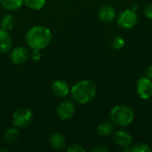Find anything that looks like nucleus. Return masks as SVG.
I'll list each match as a JSON object with an SVG mask.
<instances>
[{
    "label": "nucleus",
    "mask_w": 152,
    "mask_h": 152,
    "mask_svg": "<svg viewBox=\"0 0 152 152\" xmlns=\"http://www.w3.org/2000/svg\"><path fill=\"white\" fill-rule=\"evenodd\" d=\"M0 24H1V28H3L4 30L6 31L11 30L13 28L15 25V19L12 14H5L1 19Z\"/></svg>",
    "instance_id": "obj_15"
},
{
    "label": "nucleus",
    "mask_w": 152,
    "mask_h": 152,
    "mask_svg": "<svg viewBox=\"0 0 152 152\" xmlns=\"http://www.w3.org/2000/svg\"><path fill=\"white\" fill-rule=\"evenodd\" d=\"M67 151L69 152H85L86 150L79 144H73V145H70L68 149H67Z\"/></svg>",
    "instance_id": "obj_21"
},
{
    "label": "nucleus",
    "mask_w": 152,
    "mask_h": 152,
    "mask_svg": "<svg viewBox=\"0 0 152 152\" xmlns=\"http://www.w3.org/2000/svg\"><path fill=\"white\" fill-rule=\"evenodd\" d=\"M136 91L139 97L142 100H148L152 97V80L148 77H141L136 86Z\"/></svg>",
    "instance_id": "obj_6"
},
{
    "label": "nucleus",
    "mask_w": 152,
    "mask_h": 152,
    "mask_svg": "<svg viewBox=\"0 0 152 152\" xmlns=\"http://www.w3.org/2000/svg\"><path fill=\"white\" fill-rule=\"evenodd\" d=\"M49 142L55 150H61L66 146V139L60 133H53L49 138Z\"/></svg>",
    "instance_id": "obj_13"
},
{
    "label": "nucleus",
    "mask_w": 152,
    "mask_h": 152,
    "mask_svg": "<svg viewBox=\"0 0 152 152\" xmlns=\"http://www.w3.org/2000/svg\"><path fill=\"white\" fill-rule=\"evenodd\" d=\"M99 19L105 23L112 22L117 17L116 9L110 4H103L100 7L98 11Z\"/></svg>",
    "instance_id": "obj_9"
},
{
    "label": "nucleus",
    "mask_w": 152,
    "mask_h": 152,
    "mask_svg": "<svg viewBox=\"0 0 152 152\" xmlns=\"http://www.w3.org/2000/svg\"><path fill=\"white\" fill-rule=\"evenodd\" d=\"M110 118L113 124L120 126H127L133 123L134 119V112L128 106L118 105L111 110Z\"/></svg>",
    "instance_id": "obj_3"
},
{
    "label": "nucleus",
    "mask_w": 152,
    "mask_h": 152,
    "mask_svg": "<svg viewBox=\"0 0 152 152\" xmlns=\"http://www.w3.org/2000/svg\"><path fill=\"white\" fill-rule=\"evenodd\" d=\"M33 112L28 109H19L12 115V124L17 128H26L32 123Z\"/></svg>",
    "instance_id": "obj_4"
},
{
    "label": "nucleus",
    "mask_w": 152,
    "mask_h": 152,
    "mask_svg": "<svg viewBox=\"0 0 152 152\" xmlns=\"http://www.w3.org/2000/svg\"><path fill=\"white\" fill-rule=\"evenodd\" d=\"M125 44H126V42H125V40L121 37H115L111 40V45L116 50H119V49L123 48Z\"/></svg>",
    "instance_id": "obj_20"
},
{
    "label": "nucleus",
    "mask_w": 152,
    "mask_h": 152,
    "mask_svg": "<svg viewBox=\"0 0 152 152\" xmlns=\"http://www.w3.org/2000/svg\"><path fill=\"white\" fill-rule=\"evenodd\" d=\"M51 89H52L53 94L55 96L61 97V98L66 97L70 93V89H69L68 83L64 80H61V79L55 80L52 84Z\"/></svg>",
    "instance_id": "obj_11"
},
{
    "label": "nucleus",
    "mask_w": 152,
    "mask_h": 152,
    "mask_svg": "<svg viewBox=\"0 0 152 152\" xmlns=\"http://www.w3.org/2000/svg\"><path fill=\"white\" fill-rule=\"evenodd\" d=\"M53 38L51 30L44 26H35L26 34V42L32 49L42 50L49 45Z\"/></svg>",
    "instance_id": "obj_1"
},
{
    "label": "nucleus",
    "mask_w": 152,
    "mask_h": 152,
    "mask_svg": "<svg viewBox=\"0 0 152 152\" xmlns=\"http://www.w3.org/2000/svg\"><path fill=\"white\" fill-rule=\"evenodd\" d=\"M130 151L132 152H151V147L143 142H139L134 144L132 148H130Z\"/></svg>",
    "instance_id": "obj_19"
},
{
    "label": "nucleus",
    "mask_w": 152,
    "mask_h": 152,
    "mask_svg": "<svg viewBox=\"0 0 152 152\" xmlns=\"http://www.w3.org/2000/svg\"><path fill=\"white\" fill-rule=\"evenodd\" d=\"M1 151L7 152V151H8V150H7V149H0V152H1Z\"/></svg>",
    "instance_id": "obj_26"
},
{
    "label": "nucleus",
    "mask_w": 152,
    "mask_h": 152,
    "mask_svg": "<svg viewBox=\"0 0 152 152\" xmlns=\"http://www.w3.org/2000/svg\"><path fill=\"white\" fill-rule=\"evenodd\" d=\"M29 56V52L26 47L19 46L14 48L10 55V59L13 64H21L25 62Z\"/></svg>",
    "instance_id": "obj_10"
},
{
    "label": "nucleus",
    "mask_w": 152,
    "mask_h": 152,
    "mask_svg": "<svg viewBox=\"0 0 152 152\" xmlns=\"http://www.w3.org/2000/svg\"><path fill=\"white\" fill-rule=\"evenodd\" d=\"M117 22L122 28L128 29L134 28L138 22V15L134 9H126L121 12L118 16Z\"/></svg>",
    "instance_id": "obj_5"
},
{
    "label": "nucleus",
    "mask_w": 152,
    "mask_h": 152,
    "mask_svg": "<svg viewBox=\"0 0 152 152\" xmlns=\"http://www.w3.org/2000/svg\"><path fill=\"white\" fill-rule=\"evenodd\" d=\"M12 47V38L9 33L0 28V53H7Z\"/></svg>",
    "instance_id": "obj_12"
},
{
    "label": "nucleus",
    "mask_w": 152,
    "mask_h": 152,
    "mask_svg": "<svg viewBox=\"0 0 152 152\" xmlns=\"http://www.w3.org/2000/svg\"><path fill=\"white\" fill-rule=\"evenodd\" d=\"M41 50H37V49H33V52L31 53V58L33 61H37L41 59L42 57V54H41Z\"/></svg>",
    "instance_id": "obj_22"
},
{
    "label": "nucleus",
    "mask_w": 152,
    "mask_h": 152,
    "mask_svg": "<svg viewBox=\"0 0 152 152\" xmlns=\"http://www.w3.org/2000/svg\"><path fill=\"white\" fill-rule=\"evenodd\" d=\"M75 110L76 108L73 102H71L70 101H64L58 105L56 109V113L61 120L66 121L73 117Z\"/></svg>",
    "instance_id": "obj_7"
},
{
    "label": "nucleus",
    "mask_w": 152,
    "mask_h": 152,
    "mask_svg": "<svg viewBox=\"0 0 152 152\" xmlns=\"http://www.w3.org/2000/svg\"><path fill=\"white\" fill-rule=\"evenodd\" d=\"M143 13L146 16V18L148 19H152V4L147 5L144 10H143Z\"/></svg>",
    "instance_id": "obj_23"
},
{
    "label": "nucleus",
    "mask_w": 152,
    "mask_h": 152,
    "mask_svg": "<svg viewBox=\"0 0 152 152\" xmlns=\"http://www.w3.org/2000/svg\"><path fill=\"white\" fill-rule=\"evenodd\" d=\"M4 140L8 142V143H13L15 142L19 137H20V133L18 131L17 128L14 127H10L8 128L5 132H4Z\"/></svg>",
    "instance_id": "obj_17"
},
{
    "label": "nucleus",
    "mask_w": 152,
    "mask_h": 152,
    "mask_svg": "<svg viewBox=\"0 0 152 152\" xmlns=\"http://www.w3.org/2000/svg\"><path fill=\"white\" fill-rule=\"evenodd\" d=\"M92 152H108L109 151V149L103 145H97L95 146L94 148H93L91 150Z\"/></svg>",
    "instance_id": "obj_24"
},
{
    "label": "nucleus",
    "mask_w": 152,
    "mask_h": 152,
    "mask_svg": "<svg viewBox=\"0 0 152 152\" xmlns=\"http://www.w3.org/2000/svg\"><path fill=\"white\" fill-rule=\"evenodd\" d=\"M97 132H98V134L102 137L110 135L114 132L113 122L112 121H104V122L101 123L98 126Z\"/></svg>",
    "instance_id": "obj_14"
},
{
    "label": "nucleus",
    "mask_w": 152,
    "mask_h": 152,
    "mask_svg": "<svg viewBox=\"0 0 152 152\" xmlns=\"http://www.w3.org/2000/svg\"><path fill=\"white\" fill-rule=\"evenodd\" d=\"M1 5L9 11L18 10L23 4V0H0Z\"/></svg>",
    "instance_id": "obj_16"
},
{
    "label": "nucleus",
    "mask_w": 152,
    "mask_h": 152,
    "mask_svg": "<svg viewBox=\"0 0 152 152\" xmlns=\"http://www.w3.org/2000/svg\"><path fill=\"white\" fill-rule=\"evenodd\" d=\"M97 93L96 86L90 80L84 79L77 82L70 89L73 100L79 104H86L95 97Z\"/></svg>",
    "instance_id": "obj_2"
},
{
    "label": "nucleus",
    "mask_w": 152,
    "mask_h": 152,
    "mask_svg": "<svg viewBox=\"0 0 152 152\" xmlns=\"http://www.w3.org/2000/svg\"><path fill=\"white\" fill-rule=\"evenodd\" d=\"M113 142L116 145L122 149H128L130 148L133 139L132 135L125 130H118L113 134Z\"/></svg>",
    "instance_id": "obj_8"
},
{
    "label": "nucleus",
    "mask_w": 152,
    "mask_h": 152,
    "mask_svg": "<svg viewBox=\"0 0 152 152\" xmlns=\"http://www.w3.org/2000/svg\"><path fill=\"white\" fill-rule=\"evenodd\" d=\"M147 77H149V78H151L152 80V65L149 68V69H148V72H147Z\"/></svg>",
    "instance_id": "obj_25"
},
{
    "label": "nucleus",
    "mask_w": 152,
    "mask_h": 152,
    "mask_svg": "<svg viewBox=\"0 0 152 152\" xmlns=\"http://www.w3.org/2000/svg\"><path fill=\"white\" fill-rule=\"evenodd\" d=\"M26 6L32 10H40L45 4V0H23Z\"/></svg>",
    "instance_id": "obj_18"
}]
</instances>
